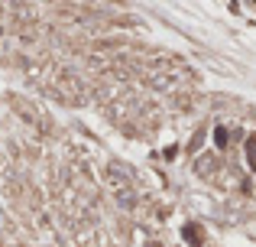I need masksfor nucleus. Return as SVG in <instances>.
<instances>
[{
    "instance_id": "obj_1",
    "label": "nucleus",
    "mask_w": 256,
    "mask_h": 247,
    "mask_svg": "<svg viewBox=\"0 0 256 247\" xmlns=\"http://www.w3.org/2000/svg\"><path fill=\"white\" fill-rule=\"evenodd\" d=\"M107 182H110V189H114V192H117V202L130 208L136 195H133V185H130V176H126V169H120V166L114 163L110 169H107Z\"/></svg>"
},
{
    "instance_id": "obj_2",
    "label": "nucleus",
    "mask_w": 256,
    "mask_h": 247,
    "mask_svg": "<svg viewBox=\"0 0 256 247\" xmlns=\"http://www.w3.org/2000/svg\"><path fill=\"white\" fill-rule=\"evenodd\" d=\"M214 140H218V146H220V150H227V146H230L234 140H237V133H234V130H227V127H218V130H214Z\"/></svg>"
},
{
    "instance_id": "obj_3",
    "label": "nucleus",
    "mask_w": 256,
    "mask_h": 247,
    "mask_svg": "<svg viewBox=\"0 0 256 247\" xmlns=\"http://www.w3.org/2000/svg\"><path fill=\"white\" fill-rule=\"evenodd\" d=\"M246 163H250V169L256 176V137H246Z\"/></svg>"
},
{
    "instance_id": "obj_4",
    "label": "nucleus",
    "mask_w": 256,
    "mask_h": 247,
    "mask_svg": "<svg viewBox=\"0 0 256 247\" xmlns=\"http://www.w3.org/2000/svg\"><path fill=\"white\" fill-rule=\"evenodd\" d=\"M185 237H188V241H192L194 247H198L201 241H204V234H201V231H198V228H185Z\"/></svg>"
},
{
    "instance_id": "obj_5",
    "label": "nucleus",
    "mask_w": 256,
    "mask_h": 247,
    "mask_svg": "<svg viewBox=\"0 0 256 247\" xmlns=\"http://www.w3.org/2000/svg\"><path fill=\"white\" fill-rule=\"evenodd\" d=\"M201 169H214V156H201L198 159V172Z\"/></svg>"
},
{
    "instance_id": "obj_6",
    "label": "nucleus",
    "mask_w": 256,
    "mask_h": 247,
    "mask_svg": "<svg viewBox=\"0 0 256 247\" xmlns=\"http://www.w3.org/2000/svg\"><path fill=\"white\" fill-rule=\"evenodd\" d=\"M150 247H162V244H159V241H152V244H150Z\"/></svg>"
}]
</instances>
